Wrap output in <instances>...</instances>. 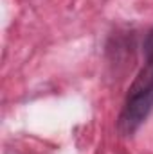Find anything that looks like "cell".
<instances>
[{
	"instance_id": "cell-1",
	"label": "cell",
	"mask_w": 153,
	"mask_h": 154,
	"mask_svg": "<svg viewBox=\"0 0 153 154\" xmlns=\"http://www.w3.org/2000/svg\"><path fill=\"white\" fill-rule=\"evenodd\" d=\"M142 54H144V68L130 86V93H144L153 95V29L146 34L142 43Z\"/></svg>"
}]
</instances>
